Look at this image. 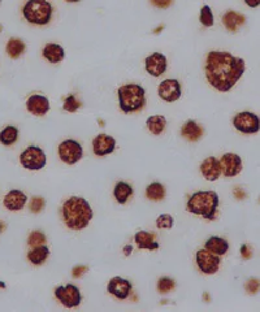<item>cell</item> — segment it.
<instances>
[{"label":"cell","mask_w":260,"mask_h":312,"mask_svg":"<svg viewBox=\"0 0 260 312\" xmlns=\"http://www.w3.org/2000/svg\"><path fill=\"white\" fill-rule=\"evenodd\" d=\"M245 69V60L223 51L208 52L204 67L208 84L221 93L229 91L240 81Z\"/></svg>","instance_id":"obj_1"},{"label":"cell","mask_w":260,"mask_h":312,"mask_svg":"<svg viewBox=\"0 0 260 312\" xmlns=\"http://www.w3.org/2000/svg\"><path fill=\"white\" fill-rule=\"evenodd\" d=\"M62 219L72 231H82L93 219V208L81 197H71L62 205Z\"/></svg>","instance_id":"obj_2"},{"label":"cell","mask_w":260,"mask_h":312,"mask_svg":"<svg viewBox=\"0 0 260 312\" xmlns=\"http://www.w3.org/2000/svg\"><path fill=\"white\" fill-rule=\"evenodd\" d=\"M219 207V195L216 192H197L190 197L186 210L194 215L203 216L207 220H213L216 217Z\"/></svg>","instance_id":"obj_3"},{"label":"cell","mask_w":260,"mask_h":312,"mask_svg":"<svg viewBox=\"0 0 260 312\" xmlns=\"http://www.w3.org/2000/svg\"><path fill=\"white\" fill-rule=\"evenodd\" d=\"M120 108L122 112L132 113L142 110L146 104V91L141 85L127 84L117 90Z\"/></svg>","instance_id":"obj_4"},{"label":"cell","mask_w":260,"mask_h":312,"mask_svg":"<svg viewBox=\"0 0 260 312\" xmlns=\"http://www.w3.org/2000/svg\"><path fill=\"white\" fill-rule=\"evenodd\" d=\"M52 8L47 0H29L23 8V14L28 23L33 25H47L51 21Z\"/></svg>","instance_id":"obj_5"},{"label":"cell","mask_w":260,"mask_h":312,"mask_svg":"<svg viewBox=\"0 0 260 312\" xmlns=\"http://www.w3.org/2000/svg\"><path fill=\"white\" fill-rule=\"evenodd\" d=\"M21 165L30 171H39L47 163V156L40 147L30 146L24 150L20 156Z\"/></svg>","instance_id":"obj_6"},{"label":"cell","mask_w":260,"mask_h":312,"mask_svg":"<svg viewBox=\"0 0 260 312\" xmlns=\"http://www.w3.org/2000/svg\"><path fill=\"white\" fill-rule=\"evenodd\" d=\"M233 125L243 134H255L260 130V117L252 112H240L233 118Z\"/></svg>","instance_id":"obj_7"},{"label":"cell","mask_w":260,"mask_h":312,"mask_svg":"<svg viewBox=\"0 0 260 312\" xmlns=\"http://www.w3.org/2000/svg\"><path fill=\"white\" fill-rule=\"evenodd\" d=\"M59 156L62 163L68 164V165H74L82 159L83 149L74 139H67V141L60 143Z\"/></svg>","instance_id":"obj_8"},{"label":"cell","mask_w":260,"mask_h":312,"mask_svg":"<svg viewBox=\"0 0 260 312\" xmlns=\"http://www.w3.org/2000/svg\"><path fill=\"white\" fill-rule=\"evenodd\" d=\"M55 297L57 301L67 308H74L79 306L82 301V296L76 285H65V286H59L55 289Z\"/></svg>","instance_id":"obj_9"},{"label":"cell","mask_w":260,"mask_h":312,"mask_svg":"<svg viewBox=\"0 0 260 312\" xmlns=\"http://www.w3.org/2000/svg\"><path fill=\"white\" fill-rule=\"evenodd\" d=\"M195 260H197V265H198L199 269L206 275H213V273L218 272L219 267H220L219 255H215L206 248L197 251Z\"/></svg>","instance_id":"obj_10"},{"label":"cell","mask_w":260,"mask_h":312,"mask_svg":"<svg viewBox=\"0 0 260 312\" xmlns=\"http://www.w3.org/2000/svg\"><path fill=\"white\" fill-rule=\"evenodd\" d=\"M158 94L167 103L177 101L182 95L181 84L177 79H165V81H163L159 85Z\"/></svg>","instance_id":"obj_11"},{"label":"cell","mask_w":260,"mask_h":312,"mask_svg":"<svg viewBox=\"0 0 260 312\" xmlns=\"http://www.w3.org/2000/svg\"><path fill=\"white\" fill-rule=\"evenodd\" d=\"M221 168V173L225 177H234L242 171V159L237 154H224L219 160Z\"/></svg>","instance_id":"obj_12"},{"label":"cell","mask_w":260,"mask_h":312,"mask_svg":"<svg viewBox=\"0 0 260 312\" xmlns=\"http://www.w3.org/2000/svg\"><path fill=\"white\" fill-rule=\"evenodd\" d=\"M144 65H146V71L150 76L153 77H160L161 74H164L165 71H167L168 67V61L167 57L164 56L160 52H154L153 55L146 59L144 61Z\"/></svg>","instance_id":"obj_13"},{"label":"cell","mask_w":260,"mask_h":312,"mask_svg":"<svg viewBox=\"0 0 260 312\" xmlns=\"http://www.w3.org/2000/svg\"><path fill=\"white\" fill-rule=\"evenodd\" d=\"M115 149H116V141L111 135L99 134L93 139V151L96 156H105L112 154Z\"/></svg>","instance_id":"obj_14"},{"label":"cell","mask_w":260,"mask_h":312,"mask_svg":"<svg viewBox=\"0 0 260 312\" xmlns=\"http://www.w3.org/2000/svg\"><path fill=\"white\" fill-rule=\"evenodd\" d=\"M132 284L122 277H113L108 282V292L117 299H126L132 293Z\"/></svg>","instance_id":"obj_15"},{"label":"cell","mask_w":260,"mask_h":312,"mask_svg":"<svg viewBox=\"0 0 260 312\" xmlns=\"http://www.w3.org/2000/svg\"><path fill=\"white\" fill-rule=\"evenodd\" d=\"M26 108L31 115L43 116L50 111V101L46 96L35 94L26 100Z\"/></svg>","instance_id":"obj_16"},{"label":"cell","mask_w":260,"mask_h":312,"mask_svg":"<svg viewBox=\"0 0 260 312\" xmlns=\"http://www.w3.org/2000/svg\"><path fill=\"white\" fill-rule=\"evenodd\" d=\"M201 172L207 181H216L221 175L220 163L216 158L209 156L201 164Z\"/></svg>","instance_id":"obj_17"},{"label":"cell","mask_w":260,"mask_h":312,"mask_svg":"<svg viewBox=\"0 0 260 312\" xmlns=\"http://www.w3.org/2000/svg\"><path fill=\"white\" fill-rule=\"evenodd\" d=\"M26 195L21 190H11L4 198V207L9 211H20L26 204Z\"/></svg>","instance_id":"obj_18"},{"label":"cell","mask_w":260,"mask_h":312,"mask_svg":"<svg viewBox=\"0 0 260 312\" xmlns=\"http://www.w3.org/2000/svg\"><path fill=\"white\" fill-rule=\"evenodd\" d=\"M43 57L52 64L62 61L65 57V50L57 43H47L43 48Z\"/></svg>","instance_id":"obj_19"},{"label":"cell","mask_w":260,"mask_h":312,"mask_svg":"<svg viewBox=\"0 0 260 312\" xmlns=\"http://www.w3.org/2000/svg\"><path fill=\"white\" fill-rule=\"evenodd\" d=\"M246 23V18L245 16L241 13H237L234 11H228L223 16V24L226 28V30L230 31V33H235L238 29L242 25H245Z\"/></svg>","instance_id":"obj_20"},{"label":"cell","mask_w":260,"mask_h":312,"mask_svg":"<svg viewBox=\"0 0 260 312\" xmlns=\"http://www.w3.org/2000/svg\"><path fill=\"white\" fill-rule=\"evenodd\" d=\"M134 241L141 250H158L159 248V243L155 242V234L148 233L146 231L137 232L134 236Z\"/></svg>","instance_id":"obj_21"},{"label":"cell","mask_w":260,"mask_h":312,"mask_svg":"<svg viewBox=\"0 0 260 312\" xmlns=\"http://www.w3.org/2000/svg\"><path fill=\"white\" fill-rule=\"evenodd\" d=\"M203 133H204L203 128L194 120H189L187 122H185V125L181 129L182 137L186 138L187 141L190 142L199 141L202 135H203Z\"/></svg>","instance_id":"obj_22"},{"label":"cell","mask_w":260,"mask_h":312,"mask_svg":"<svg viewBox=\"0 0 260 312\" xmlns=\"http://www.w3.org/2000/svg\"><path fill=\"white\" fill-rule=\"evenodd\" d=\"M204 248L211 251V253L215 254V255L221 256V255H225V254L228 253V250H229V243H228L226 239L221 238V237L213 236L206 242Z\"/></svg>","instance_id":"obj_23"},{"label":"cell","mask_w":260,"mask_h":312,"mask_svg":"<svg viewBox=\"0 0 260 312\" xmlns=\"http://www.w3.org/2000/svg\"><path fill=\"white\" fill-rule=\"evenodd\" d=\"M48 255H50V250H48L47 246H37V247H33L28 253V259L31 264L34 265H40L47 260Z\"/></svg>","instance_id":"obj_24"},{"label":"cell","mask_w":260,"mask_h":312,"mask_svg":"<svg viewBox=\"0 0 260 312\" xmlns=\"http://www.w3.org/2000/svg\"><path fill=\"white\" fill-rule=\"evenodd\" d=\"M132 195H133V188L126 182H117L113 189V197L116 198L117 203L120 204H125Z\"/></svg>","instance_id":"obj_25"},{"label":"cell","mask_w":260,"mask_h":312,"mask_svg":"<svg viewBox=\"0 0 260 312\" xmlns=\"http://www.w3.org/2000/svg\"><path fill=\"white\" fill-rule=\"evenodd\" d=\"M147 129L150 130L153 134L159 135L164 132L165 128H167V118L164 116H151L147 118Z\"/></svg>","instance_id":"obj_26"},{"label":"cell","mask_w":260,"mask_h":312,"mask_svg":"<svg viewBox=\"0 0 260 312\" xmlns=\"http://www.w3.org/2000/svg\"><path fill=\"white\" fill-rule=\"evenodd\" d=\"M25 43L18 38H11L7 43V54L11 59H18L25 52Z\"/></svg>","instance_id":"obj_27"},{"label":"cell","mask_w":260,"mask_h":312,"mask_svg":"<svg viewBox=\"0 0 260 312\" xmlns=\"http://www.w3.org/2000/svg\"><path fill=\"white\" fill-rule=\"evenodd\" d=\"M18 139V129L13 125H8L0 132V143L4 146H11Z\"/></svg>","instance_id":"obj_28"},{"label":"cell","mask_w":260,"mask_h":312,"mask_svg":"<svg viewBox=\"0 0 260 312\" xmlns=\"http://www.w3.org/2000/svg\"><path fill=\"white\" fill-rule=\"evenodd\" d=\"M146 195L153 202H160L165 198V188L161 183L154 182L146 189Z\"/></svg>","instance_id":"obj_29"},{"label":"cell","mask_w":260,"mask_h":312,"mask_svg":"<svg viewBox=\"0 0 260 312\" xmlns=\"http://www.w3.org/2000/svg\"><path fill=\"white\" fill-rule=\"evenodd\" d=\"M199 21L203 26L206 28H211L215 24V17H213L212 11H211V7L209 6H203L201 9V13H199Z\"/></svg>","instance_id":"obj_30"},{"label":"cell","mask_w":260,"mask_h":312,"mask_svg":"<svg viewBox=\"0 0 260 312\" xmlns=\"http://www.w3.org/2000/svg\"><path fill=\"white\" fill-rule=\"evenodd\" d=\"M176 286V282L169 277H161L158 281V290L161 294H167V293L172 292Z\"/></svg>","instance_id":"obj_31"},{"label":"cell","mask_w":260,"mask_h":312,"mask_svg":"<svg viewBox=\"0 0 260 312\" xmlns=\"http://www.w3.org/2000/svg\"><path fill=\"white\" fill-rule=\"evenodd\" d=\"M81 106L82 104L79 103L78 100L76 99V96L74 95H69L68 98L64 100V104H62V108H64V111H67V112H76L78 108H81Z\"/></svg>","instance_id":"obj_32"},{"label":"cell","mask_w":260,"mask_h":312,"mask_svg":"<svg viewBox=\"0 0 260 312\" xmlns=\"http://www.w3.org/2000/svg\"><path fill=\"white\" fill-rule=\"evenodd\" d=\"M46 242V236L42 233V232H33V233L29 236L28 243L30 247H37V246H42L45 245Z\"/></svg>","instance_id":"obj_33"},{"label":"cell","mask_w":260,"mask_h":312,"mask_svg":"<svg viewBox=\"0 0 260 312\" xmlns=\"http://www.w3.org/2000/svg\"><path fill=\"white\" fill-rule=\"evenodd\" d=\"M173 224H175V220L168 214L160 215V216L156 219V226H158V229H170L173 226Z\"/></svg>","instance_id":"obj_34"},{"label":"cell","mask_w":260,"mask_h":312,"mask_svg":"<svg viewBox=\"0 0 260 312\" xmlns=\"http://www.w3.org/2000/svg\"><path fill=\"white\" fill-rule=\"evenodd\" d=\"M45 208V199L42 197H35L30 202V211L33 214H39Z\"/></svg>","instance_id":"obj_35"},{"label":"cell","mask_w":260,"mask_h":312,"mask_svg":"<svg viewBox=\"0 0 260 312\" xmlns=\"http://www.w3.org/2000/svg\"><path fill=\"white\" fill-rule=\"evenodd\" d=\"M245 289L249 294H256L260 290V281L257 279H250L245 285Z\"/></svg>","instance_id":"obj_36"},{"label":"cell","mask_w":260,"mask_h":312,"mask_svg":"<svg viewBox=\"0 0 260 312\" xmlns=\"http://www.w3.org/2000/svg\"><path fill=\"white\" fill-rule=\"evenodd\" d=\"M151 3L156 7V8H168L170 7V4L173 3V0H151Z\"/></svg>","instance_id":"obj_37"},{"label":"cell","mask_w":260,"mask_h":312,"mask_svg":"<svg viewBox=\"0 0 260 312\" xmlns=\"http://www.w3.org/2000/svg\"><path fill=\"white\" fill-rule=\"evenodd\" d=\"M86 271H88V268L83 267V265H79V267H74L73 271H72V276H73L74 279H79L81 276L85 275Z\"/></svg>","instance_id":"obj_38"},{"label":"cell","mask_w":260,"mask_h":312,"mask_svg":"<svg viewBox=\"0 0 260 312\" xmlns=\"http://www.w3.org/2000/svg\"><path fill=\"white\" fill-rule=\"evenodd\" d=\"M241 256H242L243 259L251 258V250L249 248V246H246V245L241 246Z\"/></svg>","instance_id":"obj_39"},{"label":"cell","mask_w":260,"mask_h":312,"mask_svg":"<svg viewBox=\"0 0 260 312\" xmlns=\"http://www.w3.org/2000/svg\"><path fill=\"white\" fill-rule=\"evenodd\" d=\"M245 3L250 7V8H256L260 6V0H245Z\"/></svg>","instance_id":"obj_40"},{"label":"cell","mask_w":260,"mask_h":312,"mask_svg":"<svg viewBox=\"0 0 260 312\" xmlns=\"http://www.w3.org/2000/svg\"><path fill=\"white\" fill-rule=\"evenodd\" d=\"M132 251H133V247H132V246H125V248H124L125 256H129L130 254H132Z\"/></svg>","instance_id":"obj_41"},{"label":"cell","mask_w":260,"mask_h":312,"mask_svg":"<svg viewBox=\"0 0 260 312\" xmlns=\"http://www.w3.org/2000/svg\"><path fill=\"white\" fill-rule=\"evenodd\" d=\"M65 2H68V3H77L79 0H65Z\"/></svg>","instance_id":"obj_42"},{"label":"cell","mask_w":260,"mask_h":312,"mask_svg":"<svg viewBox=\"0 0 260 312\" xmlns=\"http://www.w3.org/2000/svg\"><path fill=\"white\" fill-rule=\"evenodd\" d=\"M0 287H2V289H6V284H4V282L0 281Z\"/></svg>","instance_id":"obj_43"},{"label":"cell","mask_w":260,"mask_h":312,"mask_svg":"<svg viewBox=\"0 0 260 312\" xmlns=\"http://www.w3.org/2000/svg\"><path fill=\"white\" fill-rule=\"evenodd\" d=\"M0 233H2V224H0Z\"/></svg>","instance_id":"obj_44"},{"label":"cell","mask_w":260,"mask_h":312,"mask_svg":"<svg viewBox=\"0 0 260 312\" xmlns=\"http://www.w3.org/2000/svg\"><path fill=\"white\" fill-rule=\"evenodd\" d=\"M0 31H2V26H0Z\"/></svg>","instance_id":"obj_45"}]
</instances>
